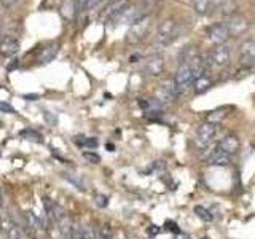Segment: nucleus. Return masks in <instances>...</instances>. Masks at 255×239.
<instances>
[{"label": "nucleus", "instance_id": "obj_1", "mask_svg": "<svg viewBox=\"0 0 255 239\" xmlns=\"http://www.w3.org/2000/svg\"><path fill=\"white\" fill-rule=\"evenodd\" d=\"M179 35V26L177 23L172 20V18H167L163 20L157 27V32L153 35L152 48H155L157 51L160 49H164L166 47H169L171 43L177 39Z\"/></svg>", "mask_w": 255, "mask_h": 239}, {"label": "nucleus", "instance_id": "obj_2", "mask_svg": "<svg viewBox=\"0 0 255 239\" xmlns=\"http://www.w3.org/2000/svg\"><path fill=\"white\" fill-rule=\"evenodd\" d=\"M230 56H232V48H230L227 43H223V45H215L210 51L206 53L204 56V62H206L208 67H223L228 64L230 61Z\"/></svg>", "mask_w": 255, "mask_h": 239}, {"label": "nucleus", "instance_id": "obj_3", "mask_svg": "<svg viewBox=\"0 0 255 239\" xmlns=\"http://www.w3.org/2000/svg\"><path fill=\"white\" fill-rule=\"evenodd\" d=\"M128 5H129L128 0H109L105 8L102 10L101 18L109 27H114V24L116 23L118 18L121 16L123 11L126 10Z\"/></svg>", "mask_w": 255, "mask_h": 239}, {"label": "nucleus", "instance_id": "obj_4", "mask_svg": "<svg viewBox=\"0 0 255 239\" xmlns=\"http://www.w3.org/2000/svg\"><path fill=\"white\" fill-rule=\"evenodd\" d=\"M163 67H164L163 56L158 53H153L144 61V64L140 67V72L142 75H145V77H158V75L163 72Z\"/></svg>", "mask_w": 255, "mask_h": 239}, {"label": "nucleus", "instance_id": "obj_5", "mask_svg": "<svg viewBox=\"0 0 255 239\" xmlns=\"http://www.w3.org/2000/svg\"><path fill=\"white\" fill-rule=\"evenodd\" d=\"M148 29H150V21H148V18L147 20H142V21L131 24V27H129L128 34H126V42L131 43V45H138V43H140L145 39Z\"/></svg>", "mask_w": 255, "mask_h": 239}, {"label": "nucleus", "instance_id": "obj_6", "mask_svg": "<svg viewBox=\"0 0 255 239\" xmlns=\"http://www.w3.org/2000/svg\"><path fill=\"white\" fill-rule=\"evenodd\" d=\"M239 66L244 69H251L255 66V40H246L241 43L238 53Z\"/></svg>", "mask_w": 255, "mask_h": 239}, {"label": "nucleus", "instance_id": "obj_7", "mask_svg": "<svg viewBox=\"0 0 255 239\" xmlns=\"http://www.w3.org/2000/svg\"><path fill=\"white\" fill-rule=\"evenodd\" d=\"M206 35L208 40L214 45H223L230 39V32L225 23H215L212 26H209L206 29Z\"/></svg>", "mask_w": 255, "mask_h": 239}, {"label": "nucleus", "instance_id": "obj_8", "mask_svg": "<svg viewBox=\"0 0 255 239\" xmlns=\"http://www.w3.org/2000/svg\"><path fill=\"white\" fill-rule=\"evenodd\" d=\"M179 94H180V91L177 90L174 80H169V81H166L164 85H161L158 88L157 93H155L153 99H157L160 104H166V102H172V100L176 99Z\"/></svg>", "mask_w": 255, "mask_h": 239}, {"label": "nucleus", "instance_id": "obj_9", "mask_svg": "<svg viewBox=\"0 0 255 239\" xmlns=\"http://www.w3.org/2000/svg\"><path fill=\"white\" fill-rule=\"evenodd\" d=\"M225 24L228 27L230 37H238V35L246 34L249 27H251V23H249L247 18L241 15H234L232 18H228V21Z\"/></svg>", "mask_w": 255, "mask_h": 239}, {"label": "nucleus", "instance_id": "obj_10", "mask_svg": "<svg viewBox=\"0 0 255 239\" xmlns=\"http://www.w3.org/2000/svg\"><path fill=\"white\" fill-rule=\"evenodd\" d=\"M174 83H176L177 90L180 93L193 85V77H191L190 66L186 64V62H182V64H179L177 72H176V77H174Z\"/></svg>", "mask_w": 255, "mask_h": 239}, {"label": "nucleus", "instance_id": "obj_11", "mask_svg": "<svg viewBox=\"0 0 255 239\" xmlns=\"http://www.w3.org/2000/svg\"><path fill=\"white\" fill-rule=\"evenodd\" d=\"M160 0H140L134 7V23L147 20L153 13V10L158 7Z\"/></svg>", "mask_w": 255, "mask_h": 239}, {"label": "nucleus", "instance_id": "obj_12", "mask_svg": "<svg viewBox=\"0 0 255 239\" xmlns=\"http://www.w3.org/2000/svg\"><path fill=\"white\" fill-rule=\"evenodd\" d=\"M215 124H210L208 121H204L200 128L196 131V143L200 147H206L208 143H210V141L214 139L215 136Z\"/></svg>", "mask_w": 255, "mask_h": 239}, {"label": "nucleus", "instance_id": "obj_13", "mask_svg": "<svg viewBox=\"0 0 255 239\" xmlns=\"http://www.w3.org/2000/svg\"><path fill=\"white\" fill-rule=\"evenodd\" d=\"M21 48V43L15 37H5V39L0 40V54L3 58H11L15 56Z\"/></svg>", "mask_w": 255, "mask_h": 239}, {"label": "nucleus", "instance_id": "obj_14", "mask_svg": "<svg viewBox=\"0 0 255 239\" xmlns=\"http://www.w3.org/2000/svg\"><path fill=\"white\" fill-rule=\"evenodd\" d=\"M78 10H80V5L77 0H62L59 7V15L62 16V20L73 21L78 15Z\"/></svg>", "mask_w": 255, "mask_h": 239}, {"label": "nucleus", "instance_id": "obj_15", "mask_svg": "<svg viewBox=\"0 0 255 239\" xmlns=\"http://www.w3.org/2000/svg\"><path fill=\"white\" fill-rule=\"evenodd\" d=\"M59 53V43L58 42H51L45 45L39 53V64L40 66H45V64H49L51 61H54V58L58 56Z\"/></svg>", "mask_w": 255, "mask_h": 239}, {"label": "nucleus", "instance_id": "obj_16", "mask_svg": "<svg viewBox=\"0 0 255 239\" xmlns=\"http://www.w3.org/2000/svg\"><path fill=\"white\" fill-rule=\"evenodd\" d=\"M43 207H45V212H46V217L51 220V222H58L59 218H62L66 215L62 207L56 203V201L49 199V198H43Z\"/></svg>", "mask_w": 255, "mask_h": 239}, {"label": "nucleus", "instance_id": "obj_17", "mask_svg": "<svg viewBox=\"0 0 255 239\" xmlns=\"http://www.w3.org/2000/svg\"><path fill=\"white\" fill-rule=\"evenodd\" d=\"M206 161L210 166H228L230 165V155L225 153L219 147L210 150V153L206 156Z\"/></svg>", "mask_w": 255, "mask_h": 239}, {"label": "nucleus", "instance_id": "obj_18", "mask_svg": "<svg viewBox=\"0 0 255 239\" xmlns=\"http://www.w3.org/2000/svg\"><path fill=\"white\" fill-rule=\"evenodd\" d=\"M217 147H219L220 150H223V152L228 153V155H233L239 150V139L233 134H228L219 142V145Z\"/></svg>", "mask_w": 255, "mask_h": 239}, {"label": "nucleus", "instance_id": "obj_19", "mask_svg": "<svg viewBox=\"0 0 255 239\" xmlns=\"http://www.w3.org/2000/svg\"><path fill=\"white\" fill-rule=\"evenodd\" d=\"M0 226H2V230L5 233V236H7V239H21L20 226H18L11 218H3Z\"/></svg>", "mask_w": 255, "mask_h": 239}, {"label": "nucleus", "instance_id": "obj_20", "mask_svg": "<svg viewBox=\"0 0 255 239\" xmlns=\"http://www.w3.org/2000/svg\"><path fill=\"white\" fill-rule=\"evenodd\" d=\"M191 5H193L195 13L200 16H208L212 13V10H210V0H191Z\"/></svg>", "mask_w": 255, "mask_h": 239}, {"label": "nucleus", "instance_id": "obj_21", "mask_svg": "<svg viewBox=\"0 0 255 239\" xmlns=\"http://www.w3.org/2000/svg\"><path fill=\"white\" fill-rule=\"evenodd\" d=\"M227 110H228L227 107H220V109H215L212 112H209L206 115V121L210 123V124H219L222 120L227 117V113H228Z\"/></svg>", "mask_w": 255, "mask_h": 239}, {"label": "nucleus", "instance_id": "obj_22", "mask_svg": "<svg viewBox=\"0 0 255 239\" xmlns=\"http://www.w3.org/2000/svg\"><path fill=\"white\" fill-rule=\"evenodd\" d=\"M210 86H212V80H210L208 75H204V77H201V78H198V80L193 81V88H195V93L196 94L206 93Z\"/></svg>", "mask_w": 255, "mask_h": 239}, {"label": "nucleus", "instance_id": "obj_23", "mask_svg": "<svg viewBox=\"0 0 255 239\" xmlns=\"http://www.w3.org/2000/svg\"><path fill=\"white\" fill-rule=\"evenodd\" d=\"M64 179L69 182V184H72L73 187H77L78 190H85V184H83V179L82 175L78 174H72V172H67L64 174Z\"/></svg>", "mask_w": 255, "mask_h": 239}, {"label": "nucleus", "instance_id": "obj_24", "mask_svg": "<svg viewBox=\"0 0 255 239\" xmlns=\"http://www.w3.org/2000/svg\"><path fill=\"white\" fill-rule=\"evenodd\" d=\"M20 137H23V139H27V141L42 142V134L37 133V131H34V129H23V131H20Z\"/></svg>", "mask_w": 255, "mask_h": 239}, {"label": "nucleus", "instance_id": "obj_25", "mask_svg": "<svg viewBox=\"0 0 255 239\" xmlns=\"http://www.w3.org/2000/svg\"><path fill=\"white\" fill-rule=\"evenodd\" d=\"M195 214L203 220V222H212V220H214V215L210 214V211L206 209V207H203V206H196L195 207Z\"/></svg>", "mask_w": 255, "mask_h": 239}, {"label": "nucleus", "instance_id": "obj_26", "mask_svg": "<svg viewBox=\"0 0 255 239\" xmlns=\"http://www.w3.org/2000/svg\"><path fill=\"white\" fill-rule=\"evenodd\" d=\"M77 145L80 147H85V148H97L99 145V141L96 137H83V139H77Z\"/></svg>", "mask_w": 255, "mask_h": 239}, {"label": "nucleus", "instance_id": "obj_27", "mask_svg": "<svg viewBox=\"0 0 255 239\" xmlns=\"http://www.w3.org/2000/svg\"><path fill=\"white\" fill-rule=\"evenodd\" d=\"M97 239H112V226L109 223H104L97 230Z\"/></svg>", "mask_w": 255, "mask_h": 239}, {"label": "nucleus", "instance_id": "obj_28", "mask_svg": "<svg viewBox=\"0 0 255 239\" xmlns=\"http://www.w3.org/2000/svg\"><path fill=\"white\" fill-rule=\"evenodd\" d=\"M94 204L97 207H101V209H104V207L109 206V198L105 196V194H102V193H96L94 194Z\"/></svg>", "mask_w": 255, "mask_h": 239}, {"label": "nucleus", "instance_id": "obj_29", "mask_svg": "<svg viewBox=\"0 0 255 239\" xmlns=\"http://www.w3.org/2000/svg\"><path fill=\"white\" fill-rule=\"evenodd\" d=\"M83 158L88 163H91V165H97V163L101 161V156L94 152H83Z\"/></svg>", "mask_w": 255, "mask_h": 239}, {"label": "nucleus", "instance_id": "obj_30", "mask_svg": "<svg viewBox=\"0 0 255 239\" xmlns=\"http://www.w3.org/2000/svg\"><path fill=\"white\" fill-rule=\"evenodd\" d=\"M43 118H45L46 124H51V126H56L58 124V117L54 115L53 112H43Z\"/></svg>", "mask_w": 255, "mask_h": 239}, {"label": "nucleus", "instance_id": "obj_31", "mask_svg": "<svg viewBox=\"0 0 255 239\" xmlns=\"http://www.w3.org/2000/svg\"><path fill=\"white\" fill-rule=\"evenodd\" d=\"M0 112L2 113H16L13 105L8 104V102H2V100H0Z\"/></svg>", "mask_w": 255, "mask_h": 239}, {"label": "nucleus", "instance_id": "obj_32", "mask_svg": "<svg viewBox=\"0 0 255 239\" xmlns=\"http://www.w3.org/2000/svg\"><path fill=\"white\" fill-rule=\"evenodd\" d=\"M104 2H109V0H88V2H86V5H85V8H83V10H93V8L99 7V5L104 3Z\"/></svg>", "mask_w": 255, "mask_h": 239}, {"label": "nucleus", "instance_id": "obj_33", "mask_svg": "<svg viewBox=\"0 0 255 239\" xmlns=\"http://www.w3.org/2000/svg\"><path fill=\"white\" fill-rule=\"evenodd\" d=\"M18 2H20V0H0V5H2L3 8H11L15 7Z\"/></svg>", "mask_w": 255, "mask_h": 239}, {"label": "nucleus", "instance_id": "obj_34", "mask_svg": "<svg viewBox=\"0 0 255 239\" xmlns=\"http://www.w3.org/2000/svg\"><path fill=\"white\" fill-rule=\"evenodd\" d=\"M166 226H167V230L169 231H174V233H180V228L179 226L174 223V222H166Z\"/></svg>", "mask_w": 255, "mask_h": 239}, {"label": "nucleus", "instance_id": "obj_35", "mask_svg": "<svg viewBox=\"0 0 255 239\" xmlns=\"http://www.w3.org/2000/svg\"><path fill=\"white\" fill-rule=\"evenodd\" d=\"M148 235H152V236H155V235H158V233L161 231L160 228H158V226L157 225H150V226H148Z\"/></svg>", "mask_w": 255, "mask_h": 239}, {"label": "nucleus", "instance_id": "obj_36", "mask_svg": "<svg viewBox=\"0 0 255 239\" xmlns=\"http://www.w3.org/2000/svg\"><path fill=\"white\" fill-rule=\"evenodd\" d=\"M26 100H39L40 99V94H24L23 96Z\"/></svg>", "mask_w": 255, "mask_h": 239}, {"label": "nucleus", "instance_id": "obj_37", "mask_svg": "<svg viewBox=\"0 0 255 239\" xmlns=\"http://www.w3.org/2000/svg\"><path fill=\"white\" fill-rule=\"evenodd\" d=\"M18 67V59H13L10 62V64H7V71H13V69Z\"/></svg>", "mask_w": 255, "mask_h": 239}, {"label": "nucleus", "instance_id": "obj_38", "mask_svg": "<svg viewBox=\"0 0 255 239\" xmlns=\"http://www.w3.org/2000/svg\"><path fill=\"white\" fill-rule=\"evenodd\" d=\"M53 156H54V158L56 160H59V161H64L66 163V165H69V160H67V158H64V156H61V155H58V153H53Z\"/></svg>", "mask_w": 255, "mask_h": 239}, {"label": "nucleus", "instance_id": "obj_39", "mask_svg": "<svg viewBox=\"0 0 255 239\" xmlns=\"http://www.w3.org/2000/svg\"><path fill=\"white\" fill-rule=\"evenodd\" d=\"M5 204V196H3V191H2V188H0V209L3 207Z\"/></svg>", "mask_w": 255, "mask_h": 239}, {"label": "nucleus", "instance_id": "obj_40", "mask_svg": "<svg viewBox=\"0 0 255 239\" xmlns=\"http://www.w3.org/2000/svg\"><path fill=\"white\" fill-rule=\"evenodd\" d=\"M105 148H107L109 150V152H115V145H114V143H107V145H105Z\"/></svg>", "mask_w": 255, "mask_h": 239}, {"label": "nucleus", "instance_id": "obj_41", "mask_svg": "<svg viewBox=\"0 0 255 239\" xmlns=\"http://www.w3.org/2000/svg\"><path fill=\"white\" fill-rule=\"evenodd\" d=\"M78 2V5H80V10H83L85 8V5H86V2H88V0H77Z\"/></svg>", "mask_w": 255, "mask_h": 239}, {"label": "nucleus", "instance_id": "obj_42", "mask_svg": "<svg viewBox=\"0 0 255 239\" xmlns=\"http://www.w3.org/2000/svg\"><path fill=\"white\" fill-rule=\"evenodd\" d=\"M2 34H3V24L0 21V40H2Z\"/></svg>", "mask_w": 255, "mask_h": 239}, {"label": "nucleus", "instance_id": "obj_43", "mask_svg": "<svg viewBox=\"0 0 255 239\" xmlns=\"http://www.w3.org/2000/svg\"><path fill=\"white\" fill-rule=\"evenodd\" d=\"M0 88H2V86H0Z\"/></svg>", "mask_w": 255, "mask_h": 239}]
</instances>
